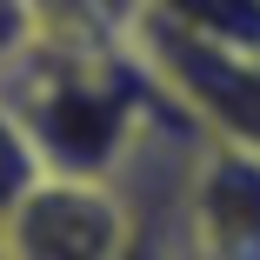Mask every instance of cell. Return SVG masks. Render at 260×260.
Segmentation results:
<instances>
[{"instance_id":"1","label":"cell","mask_w":260,"mask_h":260,"mask_svg":"<svg viewBox=\"0 0 260 260\" xmlns=\"http://www.w3.org/2000/svg\"><path fill=\"white\" fill-rule=\"evenodd\" d=\"M134 207L120 180L47 167L20 200L0 207V260H127Z\"/></svg>"},{"instance_id":"2","label":"cell","mask_w":260,"mask_h":260,"mask_svg":"<svg viewBox=\"0 0 260 260\" xmlns=\"http://www.w3.org/2000/svg\"><path fill=\"white\" fill-rule=\"evenodd\" d=\"M127 40L147 60V74L167 87V100L207 140L260 147V54H227V47L187 40L160 20H134Z\"/></svg>"},{"instance_id":"3","label":"cell","mask_w":260,"mask_h":260,"mask_svg":"<svg viewBox=\"0 0 260 260\" xmlns=\"http://www.w3.org/2000/svg\"><path fill=\"white\" fill-rule=\"evenodd\" d=\"M180 260H260V147L200 140L174 200Z\"/></svg>"},{"instance_id":"4","label":"cell","mask_w":260,"mask_h":260,"mask_svg":"<svg viewBox=\"0 0 260 260\" xmlns=\"http://www.w3.org/2000/svg\"><path fill=\"white\" fill-rule=\"evenodd\" d=\"M140 20H160L227 54H260V0H147Z\"/></svg>"},{"instance_id":"5","label":"cell","mask_w":260,"mask_h":260,"mask_svg":"<svg viewBox=\"0 0 260 260\" xmlns=\"http://www.w3.org/2000/svg\"><path fill=\"white\" fill-rule=\"evenodd\" d=\"M40 174H47V167H40V153H34V140H27L20 114H14V100L0 93V207L20 200Z\"/></svg>"},{"instance_id":"6","label":"cell","mask_w":260,"mask_h":260,"mask_svg":"<svg viewBox=\"0 0 260 260\" xmlns=\"http://www.w3.org/2000/svg\"><path fill=\"white\" fill-rule=\"evenodd\" d=\"M34 40H40L34 0H0V74H7L20 54H34Z\"/></svg>"}]
</instances>
